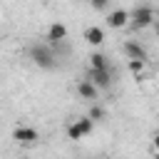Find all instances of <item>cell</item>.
Wrapping results in <instances>:
<instances>
[{"instance_id":"5b68a950","label":"cell","mask_w":159,"mask_h":159,"mask_svg":"<svg viewBox=\"0 0 159 159\" xmlns=\"http://www.w3.org/2000/svg\"><path fill=\"white\" fill-rule=\"evenodd\" d=\"M12 139L17 142V144H37L40 142V132L35 129V127H27V124H20V127H15V132H12Z\"/></svg>"},{"instance_id":"8fae6325","label":"cell","mask_w":159,"mask_h":159,"mask_svg":"<svg viewBox=\"0 0 159 159\" xmlns=\"http://www.w3.org/2000/svg\"><path fill=\"white\" fill-rule=\"evenodd\" d=\"M89 67H109L107 55H102V52H92V55H89Z\"/></svg>"},{"instance_id":"277c9868","label":"cell","mask_w":159,"mask_h":159,"mask_svg":"<svg viewBox=\"0 0 159 159\" xmlns=\"http://www.w3.org/2000/svg\"><path fill=\"white\" fill-rule=\"evenodd\" d=\"M87 80H89L97 89H107V87L112 84V70H109V67H89Z\"/></svg>"},{"instance_id":"52a82bcc","label":"cell","mask_w":159,"mask_h":159,"mask_svg":"<svg viewBox=\"0 0 159 159\" xmlns=\"http://www.w3.org/2000/svg\"><path fill=\"white\" fill-rule=\"evenodd\" d=\"M124 55H127V60L147 62V50H144L139 42H134V40H127V42H124Z\"/></svg>"},{"instance_id":"8992f818","label":"cell","mask_w":159,"mask_h":159,"mask_svg":"<svg viewBox=\"0 0 159 159\" xmlns=\"http://www.w3.org/2000/svg\"><path fill=\"white\" fill-rule=\"evenodd\" d=\"M67 40V27L62 25V22H52L50 27H47V42L50 45H60V42H65Z\"/></svg>"},{"instance_id":"9a60e30c","label":"cell","mask_w":159,"mask_h":159,"mask_svg":"<svg viewBox=\"0 0 159 159\" xmlns=\"http://www.w3.org/2000/svg\"><path fill=\"white\" fill-rule=\"evenodd\" d=\"M154 147L159 149V132H157V137H154Z\"/></svg>"},{"instance_id":"5bb4252c","label":"cell","mask_w":159,"mask_h":159,"mask_svg":"<svg viewBox=\"0 0 159 159\" xmlns=\"http://www.w3.org/2000/svg\"><path fill=\"white\" fill-rule=\"evenodd\" d=\"M89 2H92V7H94V10H102V7H107V2H109V0H89Z\"/></svg>"},{"instance_id":"7a4b0ae2","label":"cell","mask_w":159,"mask_h":159,"mask_svg":"<svg viewBox=\"0 0 159 159\" xmlns=\"http://www.w3.org/2000/svg\"><path fill=\"white\" fill-rule=\"evenodd\" d=\"M157 22V15H154V10L149 7V5H137L132 12H129V25L134 27V30H144V27H149V25H154Z\"/></svg>"},{"instance_id":"ba28073f","label":"cell","mask_w":159,"mask_h":159,"mask_svg":"<svg viewBox=\"0 0 159 159\" xmlns=\"http://www.w3.org/2000/svg\"><path fill=\"white\" fill-rule=\"evenodd\" d=\"M77 94H80V99H87V102H92V99H97V94H99V89L89 82V80H80V84H77Z\"/></svg>"},{"instance_id":"3957f363","label":"cell","mask_w":159,"mask_h":159,"mask_svg":"<svg viewBox=\"0 0 159 159\" xmlns=\"http://www.w3.org/2000/svg\"><path fill=\"white\" fill-rule=\"evenodd\" d=\"M92 129H94V122H92L89 117H80V119L70 122V127H67V137H70L72 142H80V139H84L87 134H92Z\"/></svg>"},{"instance_id":"6da1fadb","label":"cell","mask_w":159,"mask_h":159,"mask_svg":"<svg viewBox=\"0 0 159 159\" xmlns=\"http://www.w3.org/2000/svg\"><path fill=\"white\" fill-rule=\"evenodd\" d=\"M30 60L35 67L40 70H55L60 65V57H57V45H50V42H32L30 50H27Z\"/></svg>"},{"instance_id":"4fadbf2b","label":"cell","mask_w":159,"mask_h":159,"mask_svg":"<svg viewBox=\"0 0 159 159\" xmlns=\"http://www.w3.org/2000/svg\"><path fill=\"white\" fill-rule=\"evenodd\" d=\"M144 65H147V62H139V60H129V70H132L134 75H139V72L144 70Z\"/></svg>"},{"instance_id":"7c38bea8","label":"cell","mask_w":159,"mask_h":159,"mask_svg":"<svg viewBox=\"0 0 159 159\" xmlns=\"http://www.w3.org/2000/svg\"><path fill=\"white\" fill-rule=\"evenodd\" d=\"M92 122H104L107 119V112H104V107H99V104H92V109H89V114H87Z\"/></svg>"},{"instance_id":"30bf717a","label":"cell","mask_w":159,"mask_h":159,"mask_svg":"<svg viewBox=\"0 0 159 159\" xmlns=\"http://www.w3.org/2000/svg\"><path fill=\"white\" fill-rule=\"evenodd\" d=\"M84 40H87L92 47H99V45L104 42V30H102V27H97V25H92V27H87V30H84Z\"/></svg>"},{"instance_id":"9c48e42d","label":"cell","mask_w":159,"mask_h":159,"mask_svg":"<svg viewBox=\"0 0 159 159\" xmlns=\"http://www.w3.org/2000/svg\"><path fill=\"white\" fill-rule=\"evenodd\" d=\"M107 25L109 27H127L129 25V12L127 10H112L107 15Z\"/></svg>"}]
</instances>
